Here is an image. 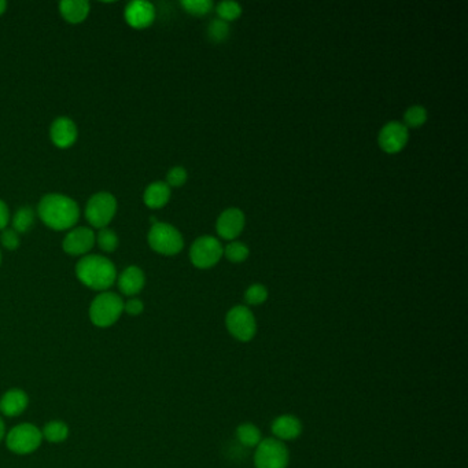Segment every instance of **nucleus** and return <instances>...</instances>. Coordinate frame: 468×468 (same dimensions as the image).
<instances>
[{"label": "nucleus", "instance_id": "obj_1", "mask_svg": "<svg viewBox=\"0 0 468 468\" xmlns=\"http://www.w3.org/2000/svg\"><path fill=\"white\" fill-rule=\"evenodd\" d=\"M38 213L41 222L55 231L72 228L80 217L79 205L62 194L44 195L38 206Z\"/></svg>", "mask_w": 468, "mask_h": 468}, {"label": "nucleus", "instance_id": "obj_2", "mask_svg": "<svg viewBox=\"0 0 468 468\" xmlns=\"http://www.w3.org/2000/svg\"><path fill=\"white\" fill-rule=\"evenodd\" d=\"M76 276L88 288L104 291L116 282L117 271L109 259L89 254L82 257L76 265Z\"/></svg>", "mask_w": 468, "mask_h": 468}, {"label": "nucleus", "instance_id": "obj_3", "mask_svg": "<svg viewBox=\"0 0 468 468\" xmlns=\"http://www.w3.org/2000/svg\"><path fill=\"white\" fill-rule=\"evenodd\" d=\"M124 312V301L116 293L104 291L97 295L89 306V319L92 325L101 328L113 326Z\"/></svg>", "mask_w": 468, "mask_h": 468}, {"label": "nucleus", "instance_id": "obj_4", "mask_svg": "<svg viewBox=\"0 0 468 468\" xmlns=\"http://www.w3.org/2000/svg\"><path fill=\"white\" fill-rule=\"evenodd\" d=\"M147 239L150 247L163 256H176L183 250L184 241L180 231L166 223L153 224Z\"/></svg>", "mask_w": 468, "mask_h": 468}, {"label": "nucleus", "instance_id": "obj_5", "mask_svg": "<svg viewBox=\"0 0 468 468\" xmlns=\"http://www.w3.org/2000/svg\"><path fill=\"white\" fill-rule=\"evenodd\" d=\"M228 332L241 342L251 341L257 334V322L253 312L244 305L231 308L225 316Z\"/></svg>", "mask_w": 468, "mask_h": 468}, {"label": "nucleus", "instance_id": "obj_6", "mask_svg": "<svg viewBox=\"0 0 468 468\" xmlns=\"http://www.w3.org/2000/svg\"><path fill=\"white\" fill-rule=\"evenodd\" d=\"M290 462V452L285 442L276 438H265L256 447L254 467L287 468Z\"/></svg>", "mask_w": 468, "mask_h": 468}, {"label": "nucleus", "instance_id": "obj_7", "mask_svg": "<svg viewBox=\"0 0 468 468\" xmlns=\"http://www.w3.org/2000/svg\"><path fill=\"white\" fill-rule=\"evenodd\" d=\"M117 212V201L109 192H98L92 195L85 207V219L95 228H106Z\"/></svg>", "mask_w": 468, "mask_h": 468}, {"label": "nucleus", "instance_id": "obj_8", "mask_svg": "<svg viewBox=\"0 0 468 468\" xmlns=\"http://www.w3.org/2000/svg\"><path fill=\"white\" fill-rule=\"evenodd\" d=\"M43 434L40 430L31 425L22 423L11 428L6 437L7 448L17 455H28L40 447Z\"/></svg>", "mask_w": 468, "mask_h": 468}, {"label": "nucleus", "instance_id": "obj_9", "mask_svg": "<svg viewBox=\"0 0 468 468\" xmlns=\"http://www.w3.org/2000/svg\"><path fill=\"white\" fill-rule=\"evenodd\" d=\"M224 254V247L214 236L206 235L198 238L190 249V260L200 269L212 268L220 261Z\"/></svg>", "mask_w": 468, "mask_h": 468}, {"label": "nucleus", "instance_id": "obj_10", "mask_svg": "<svg viewBox=\"0 0 468 468\" xmlns=\"http://www.w3.org/2000/svg\"><path fill=\"white\" fill-rule=\"evenodd\" d=\"M409 141L408 128L400 121L387 122L386 125L381 129L378 143L381 148L387 154L400 153Z\"/></svg>", "mask_w": 468, "mask_h": 468}, {"label": "nucleus", "instance_id": "obj_11", "mask_svg": "<svg viewBox=\"0 0 468 468\" xmlns=\"http://www.w3.org/2000/svg\"><path fill=\"white\" fill-rule=\"evenodd\" d=\"M244 213L238 207H228L219 216L216 223V231L220 238L225 241L236 239L244 231Z\"/></svg>", "mask_w": 468, "mask_h": 468}, {"label": "nucleus", "instance_id": "obj_12", "mask_svg": "<svg viewBox=\"0 0 468 468\" xmlns=\"http://www.w3.org/2000/svg\"><path fill=\"white\" fill-rule=\"evenodd\" d=\"M95 244V234L87 227H79L67 232L63 239L62 247L65 253L70 256H84Z\"/></svg>", "mask_w": 468, "mask_h": 468}, {"label": "nucleus", "instance_id": "obj_13", "mask_svg": "<svg viewBox=\"0 0 468 468\" xmlns=\"http://www.w3.org/2000/svg\"><path fill=\"white\" fill-rule=\"evenodd\" d=\"M156 18V9L150 1L135 0L125 9V21L135 29L148 28Z\"/></svg>", "mask_w": 468, "mask_h": 468}, {"label": "nucleus", "instance_id": "obj_14", "mask_svg": "<svg viewBox=\"0 0 468 468\" xmlns=\"http://www.w3.org/2000/svg\"><path fill=\"white\" fill-rule=\"evenodd\" d=\"M77 126L67 117H60L51 124L50 136L53 143L60 148H67L77 141Z\"/></svg>", "mask_w": 468, "mask_h": 468}, {"label": "nucleus", "instance_id": "obj_15", "mask_svg": "<svg viewBox=\"0 0 468 468\" xmlns=\"http://www.w3.org/2000/svg\"><path fill=\"white\" fill-rule=\"evenodd\" d=\"M271 430H272L273 438H276L282 442L293 441L301 435L303 423L298 418H295L293 415H281L272 422Z\"/></svg>", "mask_w": 468, "mask_h": 468}, {"label": "nucleus", "instance_id": "obj_16", "mask_svg": "<svg viewBox=\"0 0 468 468\" xmlns=\"http://www.w3.org/2000/svg\"><path fill=\"white\" fill-rule=\"evenodd\" d=\"M28 404H29V398L23 390L10 388L3 394L0 400V412L9 418L20 416L21 413L28 408Z\"/></svg>", "mask_w": 468, "mask_h": 468}, {"label": "nucleus", "instance_id": "obj_17", "mask_svg": "<svg viewBox=\"0 0 468 468\" xmlns=\"http://www.w3.org/2000/svg\"><path fill=\"white\" fill-rule=\"evenodd\" d=\"M144 285H146V276L139 266L135 265L128 266L119 276V288L124 295L134 297L139 294Z\"/></svg>", "mask_w": 468, "mask_h": 468}, {"label": "nucleus", "instance_id": "obj_18", "mask_svg": "<svg viewBox=\"0 0 468 468\" xmlns=\"http://www.w3.org/2000/svg\"><path fill=\"white\" fill-rule=\"evenodd\" d=\"M169 198L170 187L165 182H154L150 184L143 194V201L150 209H161L169 202Z\"/></svg>", "mask_w": 468, "mask_h": 468}, {"label": "nucleus", "instance_id": "obj_19", "mask_svg": "<svg viewBox=\"0 0 468 468\" xmlns=\"http://www.w3.org/2000/svg\"><path fill=\"white\" fill-rule=\"evenodd\" d=\"M89 3L85 0H63L60 3L62 17L69 23H80L89 14Z\"/></svg>", "mask_w": 468, "mask_h": 468}, {"label": "nucleus", "instance_id": "obj_20", "mask_svg": "<svg viewBox=\"0 0 468 468\" xmlns=\"http://www.w3.org/2000/svg\"><path fill=\"white\" fill-rule=\"evenodd\" d=\"M235 435H236V440L246 448H256L263 440L260 428L253 423L239 425L236 428Z\"/></svg>", "mask_w": 468, "mask_h": 468}, {"label": "nucleus", "instance_id": "obj_21", "mask_svg": "<svg viewBox=\"0 0 468 468\" xmlns=\"http://www.w3.org/2000/svg\"><path fill=\"white\" fill-rule=\"evenodd\" d=\"M41 434H43V438H45L48 442L58 444V442H63L67 438L69 428L61 420H51L44 426Z\"/></svg>", "mask_w": 468, "mask_h": 468}, {"label": "nucleus", "instance_id": "obj_22", "mask_svg": "<svg viewBox=\"0 0 468 468\" xmlns=\"http://www.w3.org/2000/svg\"><path fill=\"white\" fill-rule=\"evenodd\" d=\"M33 223H35L33 209L29 206H22L16 212L13 217V229L17 234H25L32 228Z\"/></svg>", "mask_w": 468, "mask_h": 468}, {"label": "nucleus", "instance_id": "obj_23", "mask_svg": "<svg viewBox=\"0 0 468 468\" xmlns=\"http://www.w3.org/2000/svg\"><path fill=\"white\" fill-rule=\"evenodd\" d=\"M428 121V110L420 104H413L408 107L404 114V125L409 128H419Z\"/></svg>", "mask_w": 468, "mask_h": 468}, {"label": "nucleus", "instance_id": "obj_24", "mask_svg": "<svg viewBox=\"0 0 468 468\" xmlns=\"http://www.w3.org/2000/svg\"><path fill=\"white\" fill-rule=\"evenodd\" d=\"M249 253H250V250L244 242L232 241L224 247V254L227 260L234 263V264H241V263L246 261V259L249 257Z\"/></svg>", "mask_w": 468, "mask_h": 468}, {"label": "nucleus", "instance_id": "obj_25", "mask_svg": "<svg viewBox=\"0 0 468 468\" xmlns=\"http://www.w3.org/2000/svg\"><path fill=\"white\" fill-rule=\"evenodd\" d=\"M217 14L220 17V20L225 21V22H231L235 21L236 18L241 17L242 14V6L236 1H231V0H224L220 1L216 7Z\"/></svg>", "mask_w": 468, "mask_h": 468}, {"label": "nucleus", "instance_id": "obj_26", "mask_svg": "<svg viewBox=\"0 0 468 468\" xmlns=\"http://www.w3.org/2000/svg\"><path fill=\"white\" fill-rule=\"evenodd\" d=\"M95 242H98V246L104 253H113L119 247V236L113 229L102 228L99 229Z\"/></svg>", "mask_w": 468, "mask_h": 468}, {"label": "nucleus", "instance_id": "obj_27", "mask_svg": "<svg viewBox=\"0 0 468 468\" xmlns=\"http://www.w3.org/2000/svg\"><path fill=\"white\" fill-rule=\"evenodd\" d=\"M268 300V290L264 285L256 283L244 291V301L249 305H261Z\"/></svg>", "mask_w": 468, "mask_h": 468}, {"label": "nucleus", "instance_id": "obj_28", "mask_svg": "<svg viewBox=\"0 0 468 468\" xmlns=\"http://www.w3.org/2000/svg\"><path fill=\"white\" fill-rule=\"evenodd\" d=\"M209 39L214 43H223L229 36V25L228 22L222 20H214L210 22L207 28Z\"/></svg>", "mask_w": 468, "mask_h": 468}, {"label": "nucleus", "instance_id": "obj_29", "mask_svg": "<svg viewBox=\"0 0 468 468\" xmlns=\"http://www.w3.org/2000/svg\"><path fill=\"white\" fill-rule=\"evenodd\" d=\"M184 10L192 16H206L213 9L212 0H183L182 1Z\"/></svg>", "mask_w": 468, "mask_h": 468}, {"label": "nucleus", "instance_id": "obj_30", "mask_svg": "<svg viewBox=\"0 0 468 468\" xmlns=\"http://www.w3.org/2000/svg\"><path fill=\"white\" fill-rule=\"evenodd\" d=\"M187 170L183 166H175L172 168L166 175V184L169 187H182L187 182Z\"/></svg>", "mask_w": 468, "mask_h": 468}, {"label": "nucleus", "instance_id": "obj_31", "mask_svg": "<svg viewBox=\"0 0 468 468\" xmlns=\"http://www.w3.org/2000/svg\"><path fill=\"white\" fill-rule=\"evenodd\" d=\"M0 242L1 244L7 249V250H17L20 247V236L13 229V228H6L1 231V235H0Z\"/></svg>", "mask_w": 468, "mask_h": 468}, {"label": "nucleus", "instance_id": "obj_32", "mask_svg": "<svg viewBox=\"0 0 468 468\" xmlns=\"http://www.w3.org/2000/svg\"><path fill=\"white\" fill-rule=\"evenodd\" d=\"M144 309L142 301L138 298H131L129 301L124 303V312H126L129 316H139Z\"/></svg>", "mask_w": 468, "mask_h": 468}, {"label": "nucleus", "instance_id": "obj_33", "mask_svg": "<svg viewBox=\"0 0 468 468\" xmlns=\"http://www.w3.org/2000/svg\"><path fill=\"white\" fill-rule=\"evenodd\" d=\"M9 220H10L9 207L3 201H0V231L6 229V227L9 224Z\"/></svg>", "mask_w": 468, "mask_h": 468}, {"label": "nucleus", "instance_id": "obj_34", "mask_svg": "<svg viewBox=\"0 0 468 468\" xmlns=\"http://www.w3.org/2000/svg\"><path fill=\"white\" fill-rule=\"evenodd\" d=\"M6 9H7V1H4V0H0V16H3V14H4Z\"/></svg>", "mask_w": 468, "mask_h": 468}, {"label": "nucleus", "instance_id": "obj_35", "mask_svg": "<svg viewBox=\"0 0 468 468\" xmlns=\"http://www.w3.org/2000/svg\"><path fill=\"white\" fill-rule=\"evenodd\" d=\"M3 437H4V423H3V420L0 418V441L3 440Z\"/></svg>", "mask_w": 468, "mask_h": 468}, {"label": "nucleus", "instance_id": "obj_36", "mask_svg": "<svg viewBox=\"0 0 468 468\" xmlns=\"http://www.w3.org/2000/svg\"><path fill=\"white\" fill-rule=\"evenodd\" d=\"M0 264H1V253H0Z\"/></svg>", "mask_w": 468, "mask_h": 468}]
</instances>
